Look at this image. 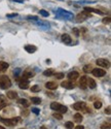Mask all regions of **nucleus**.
Wrapping results in <instances>:
<instances>
[{
    "instance_id": "1",
    "label": "nucleus",
    "mask_w": 111,
    "mask_h": 129,
    "mask_svg": "<svg viewBox=\"0 0 111 129\" xmlns=\"http://www.w3.org/2000/svg\"><path fill=\"white\" fill-rule=\"evenodd\" d=\"M50 108L54 109V110H57V112L60 113V114H64L68 110L67 107H65V105H63L59 102H51L50 103Z\"/></svg>"
},
{
    "instance_id": "2",
    "label": "nucleus",
    "mask_w": 111,
    "mask_h": 129,
    "mask_svg": "<svg viewBox=\"0 0 111 129\" xmlns=\"http://www.w3.org/2000/svg\"><path fill=\"white\" fill-rule=\"evenodd\" d=\"M11 86V82L7 75H1L0 77V88L3 90H6Z\"/></svg>"
},
{
    "instance_id": "3",
    "label": "nucleus",
    "mask_w": 111,
    "mask_h": 129,
    "mask_svg": "<svg viewBox=\"0 0 111 129\" xmlns=\"http://www.w3.org/2000/svg\"><path fill=\"white\" fill-rule=\"evenodd\" d=\"M0 121L2 123H4L5 125L7 126H16L17 125V123L21 121V118H13V119H2L0 118Z\"/></svg>"
},
{
    "instance_id": "4",
    "label": "nucleus",
    "mask_w": 111,
    "mask_h": 129,
    "mask_svg": "<svg viewBox=\"0 0 111 129\" xmlns=\"http://www.w3.org/2000/svg\"><path fill=\"white\" fill-rule=\"evenodd\" d=\"M90 17H92V15H91V13H89V11H82V13H80V14H78L77 16H76V18H75V20H76V22H78V23H81V22H83V21H85L86 19H89Z\"/></svg>"
},
{
    "instance_id": "5",
    "label": "nucleus",
    "mask_w": 111,
    "mask_h": 129,
    "mask_svg": "<svg viewBox=\"0 0 111 129\" xmlns=\"http://www.w3.org/2000/svg\"><path fill=\"white\" fill-rule=\"evenodd\" d=\"M91 72H92V74H94V77H97V78H102L106 74V71L101 68H94V69H92Z\"/></svg>"
},
{
    "instance_id": "6",
    "label": "nucleus",
    "mask_w": 111,
    "mask_h": 129,
    "mask_svg": "<svg viewBox=\"0 0 111 129\" xmlns=\"http://www.w3.org/2000/svg\"><path fill=\"white\" fill-rule=\"evenodd\" d=\"M97 65L98 66H101L103 68H109L110 67V62L107 60V59H103V58H100L96 61Z\"/></svg>"
},
{
    "instance_id": "7",
    "label": "nucleus",
    "mask_w": 111,
    "mask_h": 129,
    "mask_svg": "<svg viewBox=\"0 0 111 129\" xmlns=\"http://www.w3.org/2000/svg\"><path fill=\"white\" fill-rule=\"evenodd\" d=\"M86 108V104L83 101H79V102H75L73 104V108L75 110H85Z\"/></svg>"
},
{
    "instance_id": "8",
    "label": "nucleus",
    "mask_w": 111,
    "mask_h": 129,
    "mask_svg": "<svg viewBox=\"0 0 111 129\" xmlns=\"http://www.w3.org/2000/svg\"><path fill=\"white\" fill-rule=\"evenodd\" d=\"M19 80V87L21 89H28L29 88V81L25 79H17Z\"/></svg>"
},
{
    "instance_id": "9",
    "label": "nucleus",
    "mask_w": 111,
    "mask_h": 129,
    "mask_svg": "<svg viewBox=\"0 0 111 129\" xmlns=\"http://www.w3.org/2000/svg\"><path fill=\"white\" fill-rule=\"evenodd\" d=\"M61 86L63 88H65V89H73L74 88V84L72 81H65L63 82V83L61 84Z\"/></svg>"
},
{
    "instance_id": "10",
    "label": "nucleus",
    "mask_w": 111,
    "mask_h": 129,
    "mask_svg": "<svg viewBox=\"0 0 111 129\" xmlns=\"http://www.w3.org/2000/svg\"><path fill=\"white\" fill-rule=\"evenodd\" d=\"M67 77H68V79L70 80V81H75L78 77H79V73L77 72V71H71V72H69L68 74H67Z\"/></svg>"
},
{
    "instance_id": "11",
    "label": "nucleus",
    "mask_w": 111,
    "mask_h": 129,
    "mask_svg": "<svg viewBox=\"0 0 111 129\" xmlns=\"http://www.w3.org/2000/svg\"><path fill=\"white\" fill-rule=\"evenodd\" d=\"M87 78L86 77H82L80 79V81H79V86H80V88L81 89H86L87 88Z\"/></svg>"
},
{
    "instance_id": "12",
    "label": "nucleus",
    "mask_w": 111,
    "mask_h": 129,
    "mask_svg": "<svg viewBox=\"0 0 111 129\" xmlns=\"http://www.w3.org/2000/svg\"><path fill=\"white\" fill-rule=\"evenodd\" d=\"M8 67H9L8 63L1 61V62H0V73H2V72H5V71H6V70L8 69Z\"/></svg>"
},
{
    "instance_id": "13",
    "label": "nucleus",
    "mask_w": 111,
    "mask_h": 129,
    "mask_svg": "<svg viewBox=\"0 0 111 129\" xmlns=\"http://www.w3.org/2000/svg\"><path fill=\"white\" fill-rule=\"evenodd\" d=\"M45 87L49 90H55V89L58 88V84L55 83V82H48V83L45 84Z\"/></svg>"
},
{
    "instance_id": "14",
    "label": "nucleus",
    "mask_w": 111,
    "mask_h": 129,
    "mask_svg": "<svg viewBox=\"0 0 111 129\" xmlns=\"http://www.w3.org/2000/svg\"><path fill=\"white\" fill-rule=\"evenodd\" d=\"M34 72L33 71H30V70H26V71H24V73H23V79L25 80H28L30 78H33L34 77Z\"/></svg>"
},
{
    "instance_id": "15",
    "label": "nucleus",
    "mask_w": 111,
    "mask_h": 129,
    "mask_svg": "<svg viewBox=\"0 0 111 129\" xmlns=\"http://www.w3.org/2000/svg\"><path fill=\"white\" fill-rule=\"evenodd\" d=\"M84 10L89 11V13H96V14H99V15L104 14V11H102L100 9H97V8H92V7H84Z\"/></svg>"
},
{
    "instance_id": "16",
    "label": "nucleus",
    "mask_w": 111,
    "mask_h": 129,
    "mask_svg": "<svg viewBox=\"0 0 111 129\" xmlns=\"http://www.w3.org/2000/svg\"><path fill=\"white\" fill-rule=\"evenodd\" d=\"M61 39H62V42L65 43H71V37H70L68 34H63L61 36Z\"/></svg>"
},
{
    "instance_id": "17",
    "label": "nucleus",
    "mask_w": 111,
    "mask_h": 129,
    "mask_svg": "<svg viewBox=\"0 0 111 129\" xmlns=\"http://www.w3.org/2000/svg\"><path fill=\"white\" fill-rule=\"evenodd\" d=\"M25 50L28 52V53H35L37 50V48L35 45H31V44H28L25 46Z\"/></svg>"
},
{
    "instance_id": "18",
    "label": "nucleus",
    "mask_w": 111,
    "mask_h": 129,
    "mask_svg": "<svg viewBox=\"0 0 111 129\" xmlns=\"http://www.w3.org/2000/svg\"><path fill=\"white\" fill-rule=\"evenodd\" d=\"M87 87H90L91 89H95L96 88V82H95V80H93V79H87Z\"/></svg>"
},
{
    "instance_id": "19",
    "label": "nucleus",
    "mask_w": 111,
    "mask_h": 129,
    "mask_svg": "<svg viewBox=\"0 0 111 129\" xmlns=\"http://www.w3.org/2000/svg\"><path fill=\"white\" fill-rule=\"evenodd\" d=\"M73 119H74V121L76 122V123H81V121L83 120V117L81 116V114L77 113V114H75V115L73 116Z\"/></svg>"
},
{
    "instance_id": "20",
    "label": "nucleus",
    "mask_w": 111,
    "mask_h": 129,
    "mask_svg": "<svg viewBox=\"0 0 111 129\" xmlns=\"http://www.w3.org/2000/svg\"><path fill=\"white\" fill-rule=\"evenodd\" d=\"M6 105H7V101L4 99V96H0V110L6 107Z\"/></svg>"
},
{
    "instance_id": "21",
    "label": "nucleus",
    "mask_w": 111,
    "mask_h": 129,
    "mask_svg": "<svg viewBox=\"0 0 111 129\" xmlns=\"http://www.w3.org/2000/svg\"><path fill=\"white\" fill-rule=\"evenodd\" d=\"M7 97L9 99H16L17 97V93L16 91H8L7 92Z\"/></svg>"
},
{
    "instance_id": "22",
    "label": "nucleus",
    "mask_w": 111,
    "mask_h": 129,
    "mask_svg": "<svg viewBox=\"0 0 111 129\" xmlns=\"http://www.w3.org/2000/svg\"><path fill=\"white\" fill-rule=\"evenodd\" d=\"M31 102L34 103V104H40L41 103V99L39 97H32L31 98Z\"/></svg>"
},
{
    "instance_id": "23",
    "label": "nucleus",
    "mask_w": 111,
    "mask_h": 129,
    "mask_svg": "<svg viewBox=\"0 0 111 129\" xmlns=\"http://www.w3.org/2000/svg\"><path fill=\"white\" fill-rule=\"evenodd\" d=\"M92 69H93V67H92V65L90 64H87V65H85V66H83V71L84 72H86V73H90L91 71H92Z\"/></svg>"
},
{
    "instance_id": "24",
    "label": "nucleus",
    "mask_w": 111,
    "mask_h": 129,
    "mask_svg": "<svg viewBox=\"0 0 111 129\" xmlns=\"http://www.w3.org/2000/svg\"><path fill=\"white\" fill-rule=\"evenodd\" d=\"M52 74H54V70L52 69H48L43 72V75H45V77H50V75H52Z\"/></svg>"
},
{
    "instance_id": "25",
    "label": "nucleus",
    "mask_w": 111,
    "mask_h": 129,
    "mask_svg": "<svg viewBox=\"0 0 111 129\" xmlns=\"http://www.w3.org/2000/svg\"><path fill=\"white\" fill-rule=\"evenodd\" d=\"M19 103H21L22 105H24L25 108H27V107H29V102L26 100V99H19Z\"/></svg>"
},
{
    "instance_id": "26",
    "label": "nucleus",
    "mask_w": 111,
    "mask_h": 129,
    "mask_svg": "<svg viewBox=\"0 0 111 129\" xmlns=\"http://www.w3.org/2000/svg\"><path fill=\"white\" fill-rule=\"evenodd\" d=\"M94 108L96 109H100L102 108V102L101 101H95L94 102Z\"/></svg>"
},
{
    "instance_id": "27",
    "label": "nucleus",
    "mask_w": 111,
    "mask_h": 129,
    "mask_svg": "<svg viewBox=\"0 0 111 129\" xmlns=\"http://www.w3.org/2000/svg\"><path fill=\"white\" fill-rule=\"evenodd\" d=\"M101 129H110V123L109 122H105L101 125Z\"/></svg>"
},
{
    "instance_id": "28",
    "label": "nucleus",
    "mask_w": 111,
    "mask_h": 129,
    "mask_svg": "<svg viewBox=\"0 0 111 129\" xmlns=\"http://www.w3.org/2000/svg\"><path fill=\"white\" fill-rule=\"evenodd\" d=\"M52 116H54V118H56V119H58V120H62L63 119V116H62V114H60V113H55V114H52Z\"/></svg>"
},
{
    "instance_id": "29",
    "label": "nucleus",
    "mask_w": 111,
    "mask_h": 129,
    "mask_svg": "<svg viewBox=\"0 0 111 129\" xmlns=\"http://www.w3.org/2000/svg\"><path fill=\"white\" fill-rule=\"evenodd\" d=\"M102 22H103V24H105V25H109L110 23H111V19H110L109 17H107V18H104Z\"/></svg>"
},
{
    "instance_id": "30",
    "label": "nucleus",
    "mask_w": 111,
    "mask_h": 129,
    "mask_svg": "<svg viewBox=\"0 0 111 129\" xmlns=\"http://www.w3.org/2000/svg\"><path fill=\"white\" fill-rule=\"evenodd\" d=\"M65 127L67 128V129H73V123L72 122H66L65 123Z\"/></svg>"
},
{
    "instance_id": "31",
    "label": "nucleus",
    "mask_w": 111,
    "mask_h": 129,
    "mask_svg": "<svg viewBox=\"0 0 111 129\" xmlns=\"http://www.w3.org/2000/svg\"><path fill=\"white\" fill-rule=\"evenodd\" d=\"M31 91H32V92H39V91H40V87H39V86H37V85L32 86V88H31Z\"/></svg>"
},
{
    "instance_id": "32",
    "label": "nucleus",
    "mask_w": 111,
    "mask_h": 129,
    "mask_svg": "<svg viewBox=\"0 0 111 129\" xmlns=\"http://www.w3.org/2000/svg\"><path fill=\"white\" fill-rule=\"evenodd\" d=\"M40 15H41L42 17H48V16H49L48 11H46V10H44V9H41V10H40Z\"/></svg>"
},
{
    "instance_id": "33",
    "label": "nucleus",
    "mask_w": 111,
    "mask_h": 129,
    "mask_svg": "<svg viewBox=\"0 0 111 129\" xmlns=\"http://www.w3.org/2000/svg\"><path fill=\"white\" fill-rule=\"evenodd\" d=\"M65 75H64V73L63 72H58V73H56V78L58 79V80H62Z\"/></svg>"
},
{
    "instance_id": "34",
    "label": "nucleus",
    "mask_w": 111,
    "mask_h": 129,
    "mask_svg": "<svg viewBox=\"0 0 111 129\" xmlns=\"http://www.w3.org/2000/svg\"><path fill=\"white\" fill-rule=\"evenodd\" d=\"M73 33H74L75 35H76V36H79V30H78V29L74 28V29H73Z\"/></svg>"
},
{
    "instance_id": "35",
    "label": "nucleus",
    "mask_w": 111,
    "mask_h": 129,
    "mask_svg": "<svg viewBox=\"0 0 111 129\" xmlns=\"http://www.w3.org/2000/svg\"><path fill=\"white\" fill-rule=\"evenodd\" d=\"M32 112H33L34 114H37V115H38V114H39V109H38V108H33Z\"/></svg>"
},
{
    "instance_id": "36",
    "label": "nucleus",
    "mask_w": 111,
    "mask_h": 129,
    "mask_svg": "<svg viewBox=\"0 0 111 129\" xmlns=\"http://www.w3.org/2000/svg\"><path fill=\"white\" fill-rule=\"evenodd\" d=\"M110 112H111V109H110V107H108L106 109H105V113H107L108 115H110Z\"/></svg>"
},
{
    "instance_id": "37",
    "label": "nucleus",
    "mask_w": 111,
    "mask_h": 129,
    "mask_svg": "<svg viewBox=\"0 0 111 129\" xmlns=\"http://www.w3.org/2000/svg\"><path fill=\"white\" fill-rule=\"evenodd\" d=\"M74 129H84V127L82 126V125H78V126H76Z\"/></svg>"
},
{
    "instance_id": "38",
    "label": "nucleus",
    "mask_w": 111,
    "mask_h": 129,
    "mask_svg": "<svg viewBox=\"0 0 111 129\" xmlns=\"http://www.w3.org/2000/svg\"><path fill=\"white\" fill-rule=\"evenodd\" d=\"M17 15L16 14H11V15H7L6 17H8V18H13V17H16Z\"/></svg>"
},
{
    "instance_id": "39",
    "label": "nucleus",
    "mask_w": 111,
    "mask_h": 129,
    "mask_svg": "<svg viewBox=\"0 0 111 129\" xmlns=\"http://www.w3.org/2000/svg\"><path fill=\"white\" fill-rule=\"evenodd\" d=\"M40 129H48V128H46L45 126H41V127H40Z\"/></svg>"
},
{
    "instance_id": "40",
    "label": "nucleus",
    "mask_w": 111,
    "mask_h": 129,
    "mask_svg": "<svg viewBox=\"0 0 111 129\" xmlns=\"http://www.w3.org/2000/svg\"><path fill=\"white\" fill-rule=\"evenodd\" d=\"M0 129H5V128H4L3 126H0Z\"/></svg>"
},
{
    "instance_id": "41",
    "label": "nucleus",
    "mask_w": 111,
    "mask_h": 129,
    "mask_svg": "<svg viewBox=\"0 0 111 129\" xmlns=\"http://www.w3.org/2000/svg\"><path fill=\"white\" fill-rule=\"evenodd\" d=\"M20 129H25V128H20Z\"/></svg>"
}]
</instances>
